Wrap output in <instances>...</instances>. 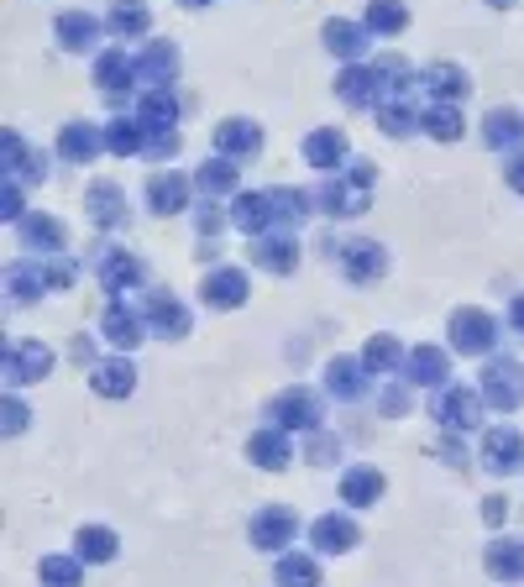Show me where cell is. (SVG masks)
Instances as JSON below:
<instances>
[{"label":"cell","mask_w":524,"mask_h":587,"mask_svg":"<svg viewBox=\"0 0 524 587\" xmlns=\"http://www.w3.org/2000/svg\"><path fill=\"white\" fill-rule=\"evenodd\" d=\"M482 399L493 404V409H520L524 404V368L520 362H509V357L488 362V368H482Z\"/></svg>","instance_id":"1"},{"label":"cell","mask_w":524,"mask_h":587,"mask_svg":"<svg viewBox=\"0 0 524 587\" xmlns=\"http://www.w3.org/2000/svg\"><path fill=\"white\" fill-rule=\"evenodd\" d=\"M267 415L284 425V430H320V415H326V409H320V399H315L310 388H284L278 399L267 404Z\"/></svg>","instance_id":"2"},{"label":"cell","mask_w":524,"mask_h":587,"mask_svg":"<svg viewBox=\"0 0 524 587\" xmlns=\"http://www.w3.org/2000/svg\"><path fill=\"white\" fill-rule=\"evenodd\" d=\"M452 341L456 352H488L493 341H499V326H493V315H482V309H456L452 315Z\"/></svg>","instance_id":"3"},{"label":"cell","mask_w":524,"mask_h":587,"mask_svg":"<svg viewBox=\"0 0 524 587\" xmlns=\"http://www.w3.org/2000/svg\"><path fill=\"white\" fill-rule=\"evenodd\" d=\"M53 373V352L48 347H37V341H26V347H5V383L16 388V383H43Z\"/></svg>","instance_id":"4"},{"label":"cell","mask_w":524,"mask_h":587,"mask_svg":"<svg viewBox=\"0 0 524 587\" xmlns=\"http://www.w3.org/2000/svg\"><path fill=\"white\" fill-rule=\"evenodd\" d=\"M482 467L488 472H520L524 467V436L509 425H493L482 441Z\"/></svg>","instance_id":"5"},{"label":"cell","mask_w":524,"mask_h":587,"mask_svg":"<svg viewBox=\"0 0 524 587\" xmlns=\"http://www.w3.org/2000/svg\"><path fill=\"white\" fill-rule=\"evenodd\" d=\"M435 420L452 425V430H477L482 425V399H477L472 388H446L435 399Z\"/></svg>","instance_id":"6"},{"label":"cell","mask_w":524,"mask_h":587,"mask_svg":"<svg viewBox=\"0 0 524 587\" xmlns=\"http://www.w3.org/2000/svg\"><path fill=\"white\" fill-rule=\"evenodd\" d=\"M247 456H252L262 472H284L288 462H294V447H288L284 425H267V430H258V436L247 441Z\"/></svg>","instance_id":"7"},{"label":"cell","mask_w":524,"mask_h":587,"mask_svg":"<svg viewBox=\"0 0 524 587\" xmlns=\"http://www.w3.org/2000/svg\"><path fill=\"white\" fill-rule=\"evenodd\" d=\"M294 535H299V519L288 515V509H262V515L252 519V545H258V551H284Z\"/></svg>","instance_id":"8"},{"label":"cell","mask_w":524,"mask_h":587,"mask_svg":"<svg viewBox=\"0 0 524 587\" xmlns=\"http://www.w3.org/2000/svg\"><path fill=\"white\" fill-rule=\"evenodd\" d=\"M310 541L320 545V551H331V556H341V551H357V541H362V530L352 524L346 515H320L310 524Z\"/></svg>","instance_id":"9"},{"label":"cell","mask_w":524,"mask_h":587,"mask_svg":"<svg viewBox=\"0 0 524 587\" xmlns=\"http://www.w3.org/2000/svg\"><path fill=\"white\" fill-rule=\"evenodd\" d=\"M132 383H137V368L126 357H111V362H100L95 373H90V388H95L100 399H126Z\"/></svg>","instance_id":"10"},{"label":"cell","mask_w":524,"mask_h":587,"mask_svg":"<svg viewBox=\"0 0 524 587\" xmlns=\"http://www.w3.org/2000/svg\"><path fill=\"white\" fill-rule=\"evenodd\" d=\"M341 498H346L352 509L378 504V498H383V472L378 467H352L346 477H341Z\"/></svg>","instance_id":"11"},{"label":"cell","mask_w":524,"mask_h":587,"mask_svg":"<svg viewBox=\"0 0 524 587\" xmlns=\"http://www.w3.org/2000/svg\"><path fill=\"white\" fill-rule=\"evenodd\" d=\"M482 566H488V577H499V583H520L524 577V545L520 541H493Z\"/></svg>","instance_id":"12"},{"label":"cell","mask_w":524,"mask_h":587,"mask_svg":"<svg viewBox=\"0 0 524 587\" xmlns=\"http://www.w3.org/2000/svg\"><path fill=\"white\" fill-rule=\"evenodd\" d=\"M205 300H210L215 309H231L247 300V279H241V268H220V273H210V283H205Z\"/></svg>","instance_id":"13"},{"label":"cell","mask_w":524,"mask_h":587,"mask_svg":"<svg viewBox=\"0 0 524 587\" xmlns=\"http://www.w3.org/2000/svg\"><path fill=\"white\" fill-rule=\"evenodd\" d=\"M409 383H446V373H452V362H446V352H435V347H414L405 362Z\"/></svg>","instance_id":"14"},{"label":"cell","mask_w":524,"mask_h":587,"mask_svg":"<svg viewBox=\"0 0 524 587\" xmlns=\"http://www.w3.org/2000/svg\"><path fill=\"white\" fill-rule=\"evenodd\" d=\"M73 551H79L84 562H116L121 541L111 535V530H100V524H84V530L73 535Z\"/></svg>","instance_id":"15"},{"label":"cell","mask_w":524,"mask_h":587,"mask_svg":"<svg viewBox=\"0 0 524 587\" xmlns=\"http://www.w3.org/2000/svg\"><path fill=\"white\" fill-rule=\"evenodd\" d=\"M362 362H352V357H335L331 368H326V388H331L335 399H357L362 394Z\"/></svg>","instance_id":"16"},{"label":"cell","mask_w":524,"mask_h":587,"mask_svg":"<svg viewBox=\"0 0 524 587\" xmlns=\"http://www.w3.org/2000/svg\"><path fill=\"white\" fill-rule=\"evenodd\" d=\"M37 577H43V587H79L84 583V556H43Z\"/></svg>","instance_id":"17"},{"label":"cell","mask_w":524,"mask_h":587,"mask_svg":"<svg viewBox=\"0 0 524 587\" xmlns=\"http://www.w3.org/2000/svg\"><path fill=\"white\" fill-rule=\"evenodd\" d=\"M105 336H111V347L132 352V347L143 341V326H137V315H132V309L111 305V309H105Z\"/></svg>","instance_id":"18"},{"label":"cell","mask_w":524,"mask_h":587,"mask_svg":"<svg viewBox=\"0 0 524 587\" xmlns=\"http://www.w3.org/2000/svg\"><path fill=\"white\" fill-rule=\"evenodd\" d=\"M147 320L158 326V336H184V330H190V315L173 305L168 294H152V305H147Z\"/></svg>","instance_id":"19"},{"label":"cell","mask_w":524,"mask_h":587,"mask_svg":"<svg viewBox=\"0 0 524 587\" xmlns=\"http://www.w3.org/2000/svg\"><path fill=\"white\" fill-rule=\"evenodd\" d=\"M399 362H405V352H399L394 336H373V341L362 347V368H367V373H388V368H399Z\"/></svg>","instance_id":"20"},{"label":"cell","mask_w":524,"mask_h":587,"mask_svg":"<svg viewBox=\"0 0 524 587\" xmlns=\"http://www.w3.org/2000/svg\"><path fill=\"white\" fill-rule=\"evenodd\" d=\"M346 273H352V283L378 279V273H383V247H367V241L346 247Z\"/></svg>","instance_id":"21"},{"label":"cell","mask_w":524,"mask_h":587,"mask_svg":"<svg viewBox=\"0 0 524 587\" xmlns=\"http://www.w3.org/2000/svg\"><path fill=\"white\" fill-rule=\"evenodd\" d=\"M273 577H278V587H320V566L310 556H284Z\"/></svg>","instance_id":"22"},{"label":"cell","mask_w":524,"mask_h":587,"mask_svg":"<svg viewBox=\"0 0 524 587\" xmlns=\"http://www.w3.org/2000/svg\"><path fill=\"white\" fill-rule=\"evenodd\" d=\"M100 283H105V289H126V283H137V262L126 258V252H105V262H100Z\"/></svg>","instance_id":"23"},{"label":"cell","mask_w":524,"mask_h":587,"mask_svg":"<svg viewBox=\"0 0 524 587\" xmlns=\"http://www.w3.org/2000/svg\"><path fill=\"white\" fill-rule=\"evenodd\" d=\"M121 211H126V205H121V194L111 184H95V194H90V215H95L100 226H111V221H121Z\"/></svg>","instance_id":"24"},{"label":"cell","mask_w":524,"mask_h":587,"mask_svg":"<svg viewBox=\"0 0 524 587\" xmlns=\"http://www.w3.org/2000/svg\"><path fill=\"white\" fill-rule=\"evenodd\" d=\"M220 147H226V153H252V147H258V126L226 121V126H220Z\"/></svg>","instance_id":"25"},{"label":"cell","mask_w":524,"mask_h":587,"mask_svg":"<svg viewBox=\"0 0 524 587\" xmlns=\"http://www.w3.org/2000/svg\"><path fill=\"white\" fill-rule=\"evenodd\" d=\"M147 200H152V211H179L184 205V184L179 179H152V189H147Z\"/></svg>","instance_id":"26"},{"label":"cell","mask_w":524,"mask_h":587,"mask_svg":"<svg viewBox=\"0 0 524 587\" xmlns=\"http://www.w3.org/2000/svg\"><path fill=\"white\" fill-rule=\"evenodd\" d=\"M258 262L267 268V273H288V268H294V241H262Z\"/></svg>","instance_id":"27"},{"label":"cell","mask_w":524,"mask_h":587,"mask_svg":"<svg viewBox=\"0 0 524 587\" xmlns=\"http://www.w3.org/2000/svg\"><path fill=\"white\" fill-rule=\"evenodd\" d=\"M341 153H346V147H341V137H335V132H326V137H315V142H310V163H315V168H331Z\"/></svg>","instance_id":"28"},{"label":"cell","mask_w":524,"mask_h":587,"mask_svg":"<svg viewBox=\"0 0 524 587\" xmlns=\"http://www.w3.org/2000/svg\"><path fill=\"white\" fill-rule=\"evenodd\" d=\"M237 226H241V232H258V226H267V200H237Z\"/></svg>","instance_id":"29"},{"label":"cell","mask_w":524,"mask_h":587,"mask_svg":"<svg viewBox=\"0 0 524 587\" xmlns=\"http://www.w3.org/2000/svg\"><path fill=\"white\" fill-rule=\"evenodd\" d=\"M95 142H90V126H69L64 132V158H90Z\"/></svg>","instance_id":"30"},{"label":"cell","mask_w":524,"mask_h":587,"mask_svg":"<svg viewBox=\"0 0 524 587\" xmlns=\"http://www.w3.org/2000/svg\"><path fill=\"white\" fill-rule=\"evenodd\" d=\"M430 84H435V94H467V74L462 69H430Z\"/></svg>","instance_id":"31"},{"label":"cell","mask_w":524,"mask_h":587,"mask_svg":"<svg viewBox=\"0 0 524 587\" xmlns=\"http://www.w3.org/2000/svg\"><path fill=\"white\" fill-rule=\"evenodd\" d=\"M26 241H37V247L58 252V247H64V232H58L53 221H32V226H26Z\"/></svg>","instance_id":"32"},{"label":"cell","mask_w":524,"mask_h":587,"mask_svg":"<svg viewBox=\"0 0 524 587\" xmlns=\"http://www.w3.org/2000/svg\"><path fill=\"white\" fill-rule=\"evenodd\" d=\"M373 26H383V32H399V26H405L399 0H378V5H373Z\"/></svg>","instance_id":"33"},{"label":"cell","mask_w":524,"mask_h":587,"mask_svg":"<svg viewBox=\"0 0 524 587\" xmlns=\"http://www.w3.org/2000/svg\"><path fill=\"white\" fill-rule=\"evenodd\" d=\"M514 137H520V116H509V111L488 116V142H514Z\"/></svg>","instance_id":"34"},{"label":"cell","mask_w":524,"mask_h":587,"mask_svg":"<svg viewBox=\"0 0 524 587\" xmlns=\"http://www.w3.org/2000/svg\"><path fill=\"white\" fill-rule=\"evenodd\" d=\"M143 22L147 16H143V5H137V0H121V11L111 16V26H121V32H137Z\"/></svg>","instance_id":"35"},{"label":"cell","mask_w":524,"mask_h":587,"mask_svg":"<svg viewBox=\"0 0 524 587\" xmlns=\"http://www.w3.org/2000/svg\"><path fill=\"white\" fill-rule=\"evenodd\" d=\"M430 132H435V137H456L462 121H456V111H435V116H430Z\"/></svg>","instance_id":"36"},{"label":"cell","mask_w":524,"mask_h":587,"mask_svg":"<svg viewBox=\"0 0 524 587\" xmlns=\"http://www.w3.org/2000/svg\"><path fill=\"white\" fill-rule=\"evenodd\" d=\"M326 37H331V43H335V53H346V58L357 53V32H352V26H331Z\"/></svg>","instance_id":"37"},{"label":"cell","mask_w":524,"mask_h":587,"mask_svg":"<svg viewBox=\"0 0 524 587\" xmlns=\"http://www.w3.org/2000/svg\"><path fill=\"white\" fill-rule=\"evenodd\" d=\"M5 430H11V436H22V430H26V404L5 399Z\"/></svg>","instance_id":"38"},{"label":"cell","mask_w":524,"mask_h":587,"mask_svg":"<svg viewBox=\"0 0 524 587\" xmlns=\"http://www.w3.org/2000/svg\"><path fill=\"white\" fill-rule=\"evenodd\" d=\"M503 519H509V504H503V498H488V504H482V524L493 530V524H503Z\"/></svg>","instance_id":"39"},{"label":"cell","mask_w":524,"mask_h":587,"mask_svg":"<svg viewBox=\"0 0 524 587\" xmlns=\"http://www.w3.org/2000/svg\"><path fill=\"white\" fill-rule=\"evenodd\" d=\"M335 451H341V447H335L331 436H320V430H315V441H310V456H315V462H331Z\"/></svg>","instance_id":"40"},{"label":"cell","mask_w":524,"mask_h":587,"mask_svg":"<svg viewBox=\"0 0 524 587\" xmlns=\"http://www.w3.org/2000/svg\"><path fill=\"white\" fill-rule=\"evenodd\" d=\"M405 409H409V394H405V388H394V394L383 399V415H405Z\"/></svg>","instance_id":"41"},{"label":"cell","mask_w":524,"mask_h":587,"mask_svg":"<svg viewBox=\"0 0 524 587\" xmlns=\"http://www.w3.org/2000/svg\"><path fill=\"white\" fill-rule=\"evenodd\" d=\"M509 184L524 194V158H514V163H509Z\"/></svg>","instance_id":"42"},{"label":"cell","mask_w":524,"mask_h":587,"mask_svg":"<svg viewBox=\"0 0 524 587\" xmlns=\"http://www.w3.org/2000/svg\"><path fill=\"white\" fill-rule=\"evenodd\" d=\"M514 326L524 330V300H520V305H514Z\"/></svg>","instance_id":"43"}]
</instances>
